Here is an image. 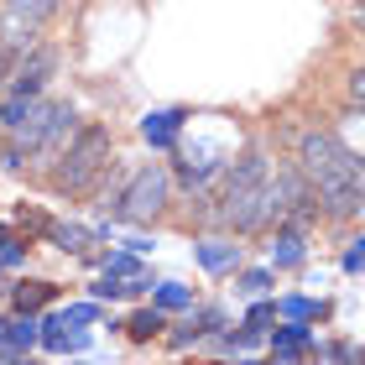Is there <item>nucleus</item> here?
<instances>
[{
  "mask_svg": "<svg viewBox=\"0 0 365 365\" xmlns=\"http://www.w3.org/2000/svg\"><path fill=\"white\" fill-rule=\"evenodd\" d=\"M297 173L308 178L313 204H324L334 220H350L365 209V162L329 130H308L297 141Z\"/></svg>",
  "mask_w": 365,
  "mask_h": 365,
  "instance_id": "f257e3e1",
  "label": "nucleus"
},
{
  "mask_svg": "<svg viewBox=\"0 0 365 365\" xmlns=\"http://www.w3.org/2000/svg\"><path fill=\"white\" fill-rule=\"evenodd\" d=\"M267 178H272V168H267V157L261 152H245L235 168L225 173V188H220V220L230 225V230H261V204H267Z\"/></svg>",
  "mask_w": 365,
  "mask_h": 365,
  "instance_id": "f03ea898",
  "label": "nucleus"
},
{
  "mask_svg": "<svg viewBox=\"0 0 365 365\" xmlns=\"http://www.w3.org/2000/svg\"><path fill=\"white\" fill-rule=\"evenodd\" d=\"M58 188L63 193H89L94 188V178L110 168V130L105 125H84L78 136L58 152Z\"/></svg>",
  "mask_w": 365,
  "mask_h": 365,
  "instance_id": "7ed1b4c3",
  "label": "nucleus"
},
{
  "mask_svg": "<svg viewBox=\"0 0 365 365\" xmlns=\"http://www.w3.org/2000/svg\"><path fill=\"white\" fill-rule=\"evenodd\" d=\"M168 193H173V178L162 168H141L136 178H130V188L115 198V220H152V214L168 209Z\"/></svg>",
  "mask_w": 365,
  "mask_h": 365,
  "instance_id": "20e7f679",
  "label": "nucleus"
},
{
  "mask_svg": "<svg viewBox=\"0 0 365 365\" xmlns=\"http://www.w3.org/2000/svg\"><path fill=\"white\" fill-rule=\"evenodd\" d=\"M53 68H58V53H53V47H37L31 58H21L11 68V84L6 89L11 94H42V84L53 78Z\"/></svg>",
  "mask_w": 365,
  "mask_h": 365,
  "instance_id": "39448f33",
  "label": "nucleus"
},
{
  "mask_svg": "<svg viewBox=\"0 0 365 365\" xmlns=\"http://www.w3.org/2000/svg\"><path fill=\"white\" fill-rule=\"evenodd\" d=\"M73 120H78V115H73L68 105H53V115H47V130H42V141H37V152H42V157H58L63 146L73 141Z\"/></svg>",
  "mask_w": 365,
  "mask_h": 365,
  "instance_id": "423d86ee",
  "label": "nucleus"
},
{
  "mask_svg": "<svg viewBox=\"0 0 365 365\" xmlns=\"http://www.w3.org/2000/svg\"><path fill=\"white\" fill-rule=\"evenodd\" d=\"M182 125H188V110H152L141 120V136L152 141V146H173Z\"/></svg>",
  "mask_w": 365,
  "mask_h": 365,
  "instance_id": "0eeeda50",
  "label": "nucleus"
},
{
  "mask_svg": "<svg viewBox=\"0 0 365 365\" xmlns=\"http://www.w3.org/2000/svg\"><path fill=\"white\" fill-rule=\"evenodd\" d=\"M31 344H37V324H31V313H21V319L6 324V334H0V360H21Z\"/></svg>",
  "mask_w": 365,
  "mask_h": 365,
  "instance_id": "6e6552de",
  "label": "nucleus"
},
{
  "mask_svg": "<svg viewBox=\"0 0 365 365\" xmlns=\"http://www.w3.org/2000/svg\"><path fill=\"white\" fill-rule=\"evenodd\" d=\"M58 11H63V0H11L6 21L21 31V26H42L47 16H58Z\"/></svg>",
  "mask_w": 365,
  "mask_h": 365,
  "instance_id": "1a4fd4ad",
  "label": "nucleus"
},
{
  "mask_svg": "<svg viewBox=\"0 0 365 365\" xmlns=\"http://www.w3.org/2000/svg\"><path fill=\"white\" fill-rule=\"evenodd\" d=\"M272 267H303V225H282L272 240Z\"/></svg>",
  "mask_w": 365,
  "mask_h": 365,
  "instance_id": "9d476101",
  "label": "nucleus"
},
{
  "mask_svg": "<svg viewBox=\"0 0 365 365\" xmlns=\"http://www.w3.org/2000/svg\"><path fill=\"white\" fill-rule=\"evenodd\" d=\"M193 256H198V267H204V272H230L240 261V245H230V240H198Z\"/></svg>",
  "mask_w": 365,
  "mask_h": 365,
  "instance_id": "9b49d317",
  "label": "nucleus"
},
{
  "mask_svg": "<svg viewBox=\"0 0 365 365\" xmlns=\"http://www.w3.org/2000/svg\"><path fill=\"white\" fill-rule=\"evenodd\" d=\"M37 339H42L53 355H63V350H84V344H89L84 334H68V319H63V313H58V319H42Z\"/></svg>",
  "mask_w": 365,
  "mask_h": 365,
  "instance_id": "f8f14e48",
  "label": "nucleus"
},
{
  "mask_svg": "<svg viewBox=\"0 0 365 365\" xmlns=\"http://www.w3.org/2000/svg\"><path fill=\"white\" fill-rule=\"evenodd\" d=\"M313 344H308V324H287V329H277V339H272V355L277 360H297V355H308Z\"/></svg>",
  "mask_w": 365,
  "mask_h": 365,
  "instance_id": "ddd939ff",
  "label": "nucleus"
},
{
  "mask_svg": "<svg viewBox=\"0 0 365 365\" xmlns=\"http://www.w3.org/2000/svg\"><path fill=\"white\" fill-rule=\"evenodd\" d=\"M58 297V287L53 282H21V287H11V303L21 308V313H37V308H47Z\"/></svg>",
  "mask_w": 365,
  "mask_h": 365,
  "instance_id": "4468645a",
  "label": "nucleus"
},
{
  "mask_svg": "<svg viewBox=\"0 0 365 365\" xmlns=\"http://www.w3.org/2000/svg\"><path fill=\"white\" fill-rule=\"evenodd\" d=\"M277 313H282V319H297V324H313V319L329 313V303H319V297H282Z\"/></svg>",
  "mask_w": 365,
  "mask_h": 365,
  "instance_id": "2eb2a0df",
  "label": "nucleus"
},
{
  "mask_svg": "<svg viewBox=\"0 0 365 365\" xmlns=\"http://www.w3.org/2000/svg\"><path fill=\"white\" fill-rule=\"evenodd\" d=\"M47 235H53V245H63V251H84V245H89V230L84 225H47Z\"/></svg>",
  "mask_w": 365,
  "mask_h": 365,
  "instance_id": "dca6fc26",
  "label": "nucleus"
},
{
  "mask_svg": "<svg viewBox=\"0 0 365 365\" xmlns=\"http://www.w3.org/2000/svg\"><path fill=\"white\" fill-rule=\"evenodd\" d=\"M125 334H130V339H157V334H162V308H141L136 319L125 324Z\"/></svg>",
  "mask_w": 365,
  "mask_h": 365,
  "instance_id": "f3484780",
  "label": "nucleus"
},
{
  "mask_svg": "<svg viewBox=\"0 0 365 365\" xmlns=\"http://www.w3.org/2000/svg\"><path fill=\"white\" fill-rule=\"evenodd\" d=\"M157 308L168 313V308H193V292L182 287V282H162L157 287Z\"/></svg>",
  "mask_w": 365,
  "mask_h": 365,
  "instance_id": "a211bd4d",
  "label": "nucleus"
},
{
  "mask_svg": "<svg viewBox=\"0 0 365 365\" xmlns=\"http://www.w3.org/2000/svg\"><path fill=\"white\" fill-rule=\"evenodd\" d=\"M105 272L110 277H141V261H136V251H120V256H105Z\"/></svg>",
  "mask_w": 365,
  "mask_h": 365,
  "instance_id": "6ab92c4d",
  "label": "nucleus"
},
{
  "mask_svg": "<svg viewBox=\"0 0 365 365\" xmlns=\"http://www.w3.org/2000/svg\"><path fill=\"white\" fill-rule=\"evenodd\" d=\"M277 324V303H256L251 308V319H245V329H251V334L261 339V334H267V329Z\"/></svg>",
  "mask_w": 365,
  "mask_h": 365,
  "instance_id": "aec40b11",
  "label": "nucleus"
},
{
  "mask_svg": "<svg viewBox=\"0 0 365 365\" xmlns=\"http://www.w3.org/2000/svg\"><path fill=\"white\" fill-rule=\"evenodd\" d=\"M188 324L198 329V334H214V329H220V324H225V313H220V308H198V313H193V319H188Z\"/></svg>",
  "mask_w": 365,
  "mask_h": 365,
  "instance_id": "412c9836",
  "label": "nucleus"
},
{
  "mask_svg": "<svg viewBox=\"0 0 365 365\" xmlns=\"http://www.w3.org/2000/svg\"><path fill=\"white\" fill-rule=\"evenodd\" d=\"M267 287H272V272H245V277H240V292H245V297H261Z\"/></svg>",
  "mask_w": 365,
  "mask_h": 365,
  "instance_id": "4be33fe9",
  "label": "nucleus"
},
{
  "mask_svg": "<svg viewBox=\"0 0 365 365\" xmlns=\"http://www.w3.org/2000/svg\"><path fill=\"white\" fill-rule=\"evenodd\" d=\"M63 319H68V324H78V329H84V324H94V319H99V308H94V303H73L68 313H63Z\"/></svg>",
  "mask_w": 365,
  "mask_h": 365,
  "instance_id": "5701e85b",
  "label": "nucleus"
},
{
  "mask_svg": "<svg viewBox=\"0 0 365 365\" xmlns=\"http://www.w3.org/2000/svg\"><path fill=\"white\" fill-rule=\"evenodd\" d=\"M16 220H21L26 230H42V235H47V220H42L37 209H26V204H21V209H16Z\"/></svg>",
  "mask_w": 365,
  "mask_h": 365,
  "instance_id": "b1692460",
  "label": "nucleus"
},
{
  "mask_svg": "<svg viewBox=\"0 0 365 365\" xmlns=\"http://www.w3.org/2000/svg\"><path fill=\"white\" fill-rule=\"evenodd\" d=\"M350 94H355V105L365 110V68H360V73H350Z\"/></svg>",
  "mask_w": 365,
  "mask_h": 365,
  "instance_id": "393cba45",
  "label": "nucleus"
},
{
  "mask_svg": "<svg viewBox=\"0 0 365 365\" xmlns=\"http://www.w3.org/2000/svg\"><path fill=\"white\" fill-rule=\"evenodd\" d=\"M6 78H11V53L0 47V89H6Z\"/></svg>",
  "mask_w": 365,
  "mask_h": 365,
  "instance_id": "a878e982",
  "label": "nucleus"
},
{
  "mask_svg": "<svg viewBox=\"0 0 365 365\" xmlns=\"http://www.w3.org/2000/svg\"><path fill=\"white\" fill-rule=\"evenodd\" d=\"M6 245H16V230H6V225H0V251H6Z\"/></svg>",
  "mask_w": 365,
  "mask_h": 365,
  "instance_id": "bb28decb",
  "label": "nucleus"
},
{
  "mask_svg": "<svg viewBox=\"0 0 365 365\" xmlns=\"http://www.w3.org/2000/svg\"><path fill=\"white\" fill-rule=\"evenodd\" d=\"M360 21H365V11H360Z\"/></svg>",
  "mask_w": 365,
  "mask_h": 365,
  "instance_id": "cd10ccee",
  "label": "nucleus"
}]
</instances>
